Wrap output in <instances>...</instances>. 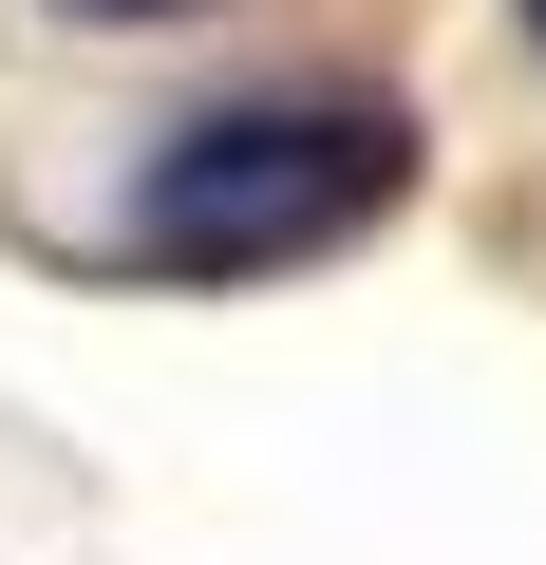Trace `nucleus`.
<instances>
[{
	"mask_svg": "<svg viewBox=\"0 0 546 565\" xmlns=\"http://www.w3.org/2000/svg\"><path fill=\"white\" fill-rule=\"evenodd\" d=\"M57 20H95V39H151V20H207V0H57Z\"/></svg>",
	"mask_w": 546,
	"mask_h": 565,
	"instance_id": "nucleus-2",
	"label": "nucleus"
},
{
	"mask_svg": "<svg viewBox=\"0 0 546 565\" xmlns=\"http://www.w3.org/2000/svg\"><path fill=\"white\" fill-rule=\"evenodd\" d=\"M527 39H546V0H527Z\"/></svg>",
	"mask_w": 546,
	"mask_h": 565,
	"instance_id": "nucleus-3",
	"label": "nucleus"
},
{
	"mask_svg": "<svg viewBox=\"0 0 546 565\" xmlns=\"http://www.w3.org/2000/svg\"><path fill=\"white\" fill-rule=\"evenodd\" d=\"M415 189V114L396 95H226L132 170V264L151 282H283L321 245H358Z\"/></svg>",
	"mask_w": 546,
	"mask_h": 565,
	"instance_id": "nucleus-1",
	"label": "nucleus"
}]
</instances>
